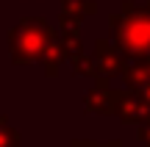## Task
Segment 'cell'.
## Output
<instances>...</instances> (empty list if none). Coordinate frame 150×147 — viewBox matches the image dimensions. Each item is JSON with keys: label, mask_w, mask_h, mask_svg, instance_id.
I'll return each mask as SVG.
<instances>
[{"label": "cell", "mask_w": 150, "mask_h": 147, "mask_svg": "<svg viewBox=\"0 0 150 147\" xmlns=\"http://www.w3.org/2000/svg\"><path fill=\"white\" fill-rule=\"evenodd\" d=\"M108 39L125 56V61L147 58L150 56V0L147 3L122 0L120 8L108 14Z\"/></svg>", "instance_id": "cell-1"}, {"label": "cell", "mask_w": 150, "mask_h": 147, "mask_svg": "<svg viewBox=\"0 0 150 147\" xmlns=\"http://www.w3.org/2000/svg\"><path fill=\"white\" fill-rule=\"evenodd\" d=\"M53 36H56V28L50 25L45 17H25V20H20L8 33H6L11 64L25 67V64L39 61Z\"/></svg>", "instance_id": "cell-2"}, {"label": "cell", "mask_w": 150, "mask_h": 147, "mask_svg": "<svg viewBox=\"0 0 150 147\" xmlns=\"http://www.w3.org/2000/svg\"><path fill=\"white\" fill-rule=\"evenodd\" d=\"M92 61H95V75L106 78V81L117 78L122 72V67H125V56L111 44L108 36L95 39V56H92Z\"/></svg>", "instance_id": "cell-3"}, {"label": "cell", "mask_w": 150, "mask_h": 147, "mask_svg": "<svg viewBox=\"0 0 150 147\" xmlns=\"http://www.w3.org/2000/svg\"><path fill=\"white\" fill-rule=\"evenodd\" d=\"M114 114L120 117L128 125H142V122L150 120V103L139 97L136 92H117V100H114Z\"/></svg>", "instance_id": "cell-4"}, {"label": "cell", "mask_w": 150, "mask_h": 147, "mask_svg": "<svg viewBox=\"0 0 150 147\" xmlns=\"http://www.w3.org/2000/svg\"><path fill=\"white\" fill-rule=\"evenodd\" d=\"M114 100H117V89L108 86L106 78H95V86L83 94V111L86 114L111 117L114 114Z\"/></svg>", "instance_id": "cell-5"}, {"label": "cell", "mask_w": 150, "mask_h": 147, "mask_svg": "<svg viewBox=\"0 0 150 147\" xmlns=\"http://www.w3.org/2000/svg\"><path fill=\"white\" fill-rule=\"evenodd\" d=\"M64 61H67V53H64V47H61L59 36H53V39H50V44L45 47L39 64H42V70H45V75H47V78H56Z\"/></svg>", "instance_id": "cell-6"}, {"label": "cell", "mask_w": 150, "mask_h": 147, "mask_svg": "<svg viewBox=\"0 0 150 147\" xmlns=\"http://www.w3.org/2000/svg\"><path fill=\"white\" fill-rule=\"evenodd\" d=\"M67 64H70V72L72 75H81V78H92L95 81V61H92V56H86L83 50H75V53L67 56Z\"/></svg>", "instance_id": "cell-7"}, {"label": "cell", "mask_w": 150, "mask_h": 147, "mask_svg": "<svg viewBox=\"0 0 150 147\" xmlns=\"http://www.w3.org/2000/svg\"><path fill=\"white\" fill-rule=\"evenodd\" d=\"M59 3H61V11L75 14V17L97 14V3H95V0H59Z\"/></svg>", "instance_id": "cell-8"}, {"label": "cell", "mask_w": 150, "mask_h": 147, "mask_svg": "<svg viewBox=\"0 0 150 147\" xmlns=\"http://www.w3.org/2000/svg\"><path fill=\"white\" fill-rule=\"evenodd\" d=\"M20 144H22L20 131L11 128L6 117H0V147H20Z\"/></svg>", "instance_id": "cell-9"}, {"label": "cell", "mask_w": 150, "mask_h": 147, "mask_svg": "<svg viewBox=\"0 0 150 147\" xmlns=\"http://www.w3.org/2000/svg\"><path fill=\"white\" fill-rule=\"evenodd\" d=\"M139 142L145 144V147H150V120L139 125Z\"/></svg>", "instance_id": "cell-10"}, {"label": "cell", "mask_w": 150, "mask_h": 147, "mask_svg": "<svg viewBox=\"0 0 150 147\" xmlns=\"http://www.w3.org/2000/svg\"><path fill=\"white\" fill-rule=\"evenodd\" d=\"M83 147H122V142H120V139H114V142H103V144H97V142L83 139Z\"/></svg>", "instance_id": "cell-11"}, {"label": "cell", "mask_w": 150, "mask_h": 147, "mask_svg": "<svg viewBox=\"0 0 150 147\" xmlns=\"http://www.w3.org/2000/svg\"><path fill=\"white\" fill-rule=\"evenodd\" d=\"M136 94H139V97H142V100H145V103H150V78H147V81H145V83H142V86H139V89H136Z\"/></svg>", "instance_id": "cell-12"}]
</instances>
